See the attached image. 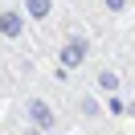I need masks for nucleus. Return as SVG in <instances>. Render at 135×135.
Here are the masks:
<instances>
[{"label":"nucleus","mask_w":135,"mask_h":135,"mask_svg":"<svg viewBox=\"0 0 135 135\" xmlns=\"http://www.w3.org/2000/svg\"><path fill=\"white\" fill-rule=\"evenodd\" d=\"M74 107H78V115H82V119H98V115H102V102L94 98V94H78Z\"/></svg>","instance_id":"6"},{"label":"nucleus","mask_w":135,"mask_h":135,"mask_svg":"<svg viewBox=\"0 0 135 135\" xmlns=\"http://www.w3.org/2000/svg\"><path fill=\"white\" fill-rule=\"evenodd\" d=\"M21 115H25V123L41 127L45 135H53V131H57V110H53V102H45V98H25Z\"/></svg>","instance_id":"1"},{"label":"nucleus","mask_w":135,"mask_h":135,"mask_svg":"<svg viewBox=\"0 0 135 135\" xmlns=\"http://www.w3.org/2000/svg\"><path fill=\"white\" fill-rule=\"evenodd\" d=\"M25 8H21V4H17V8H0V37H8V41H17V37L21 33H25Z\"/></svg>","instance_id":"3"},{"label":"nucleus","mask_w":135,"mask_h":135,"mask_svg":"<svg viewBox=\"0 0 135 135\" xmlns=\"http://www.w3.org/2000/svg\"><path fill=\"white\" fill-rule=\"evenodd\" d=\"M21 8H25L29 21H49L53 17V0H21Z\"/></svg>","instance_id":"4"},{"label":"nucleus","mask_w":135,"mask_h":135,"mask_svg":"<svg viewBox=\"0 0 135 135\" xmlns=\"http://www.w3.org/2000/svg\"><path fill=\"white\" fill-rule=\"evenodd\" d=\"M119 86H123V78H119L115 70H98V74H94V90L98 94H119Z\"/></svg>","instance_id":"5"},{"label":"nucleus","mask_w":135,"mask_h":135,"mask_svg":"<svg viewBox=\"0 0 135 135\" xmlns=\"http://www.w3.org/2000/svg\"><path fill=\"white\" fill-rule=\"evenodd\" d=\"M102 8H107V17H123V12H127V0H102Z\"/></svg>","instance_id":"7"},{"label":"nucleus","mask_w":135,"mask_h":135,"mask_svg":"<svg viewBox=\"0 0 135 135\" xmlns=\"http://www.w3.org/2000/svg\"><path fill=\"white\" fill-rule=\"evenodd\" d=\"M17 135H45V131H41V127H33V123H25V127H21Z\"/></svg>","instance_id":"8"},{"label":"nucleus","mask_w":135,"mask_h":135,"mask_svg":"<svg viewBox=\"0 0 135 135\" xmlns=\"http://www.w3.org/2000/svg\"><path fill=\"white\" fill-rule=\"evenodd\" d=\"M86 57H90V41H86V37H70V41H61V49H57L61 70H78V66H86Z\"/></svg>","instance_id":"2"}]
</instances>
